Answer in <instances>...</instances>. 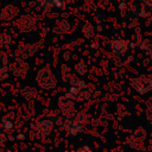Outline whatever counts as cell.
<instances>
[{
    "mask_svg": "<svg viewBox=\"0 0 152 152\" xmlns=\"http://www.w3.org/2000/svg\"><path fill=\"white\" fill-rule=\"evenodd\" d=\"M36 82L38 87L43 90H52L57 87L58 81L52 70L46 65L40 68L36 74Z\"/></svg>",
    "mask_w": 152,
    "mask_h": 152,
    "instance_id": "obj_1",
    "label": "cell"
},
{
    "mask_svg": "<svg viewBox=\"0 0 152 152\" xmlns=\"http://www.w3.org/2000/svg\"><path fill=\"white\" fill-rule=\"evenodd\" d=\"M109 48H110V52L114 57L122 58L126 56V53L129 49V40L122 38L121 36L114 34L109 40Z\"/></svg>",
    "mask_w": 152,
    "mask_h": 152,
    "instance_id": "obj_2",
    "label": "cell"
},
{
    "mask_svg": "<svg viewBox=\"0 0 152 152\" xmlns=\"http://www.w3.org/2000/svg\"><path fill=\"white\" fill-rule=\"evenodd\" d=\"M131 88L140 96L146 95L147 93L152 91V77L146 75H140L133 77L131 80Z\"/></svg>",
    "mask_w": 152,
    "mask_h": 152,
    "instance_id": "obj_3",
    "label": "cell"
},
{
    "mask_svg": "<svg viewBox=\"0 0 152 152\" xmlns=\"http://www.w3.org/2000/svg\"><path fill=\"white\" fill-rule=\"evenodd\" d=\"M15 27L18 28V31L20 33H30L33 30H36L37 27V19L34 15L30 14V13H24L20 14L15 23H14Z\"/></svg>",
    "mask_w": 152,
    "mask_h": 152,
    "instance_id": "obj_4",
    "label": "cell"
},
{
    "mask_svg": "<svg viewBox=\"0 0 152 152\" xmlns=\"http://www.w3.org/2000/svg\"><path fill=\"white\" fill-rule=\"evenodd\" d=\"M55 126V122L53 120H51L50 118H45V119H40L38 121H36L34 124L31 125V128L34 129L37 133H38V137H39V140H44L52 131Z\"/></svg>",
    "mask_w": 152,
    "mask_h": 152,
    "instance_id": "obj_5",
    "label": "cell"
},
{
    "mask_svg": "<svg viewBox=\"0 0 152 152\" xmlns=\"http://www.w3.org/2000/svg\"><path fill=\"white\" fill-rule=\"evenodd\" d=\"M58 112L59 114H62L65 118H74V115L76 114V107L74 103V100L66 99L65 96H61L58 99Z\"/></svg>",
    "mask_w": 152,
    "mask_h": 152,
    "instance_id": "obj_6",
    "label": "cell"
},
{
    "mask_svg": "<svg viewBox=\"0 0 152 152\" xmlns=\"http://www.w3.org/2000/svg\"><path fill=\"white\" fill-rule=\"evenodd\" d=\"M10 70L11 72L18 77V78H24L28 71V63L26 59L21 57H17L13 63H10Z\"/></svg>",
    "mask_w": 152,
    "mask_h": 152,
    "instance_id": "obj_7",
    "label": "cell"
},
{
    "mask_svg": "<svg viewBox=\"0 0 152 152\" xmlns=\"http://www.w3.org/2000/svg\"><path fill=\"white\" fill-rule=\"evenodd\" d=\"M62 128L70 135H77V134H82L84 132L86 125L82 122H78L74 118H65Z\"/></svg>",
    "mask_w": 152,
    "mask_h": 152,
    "instance_id": "obj_8",
    "label": "cell"
},
{
    "mask_svg": "<svg viewBox=\"0 0 152 152\" xmlns=\"http://www.w3.org/2000/svg\"><path fill=\"white\" fill-rule=\"evenodd\" d=\"M72 31V25L66 18H61L55 21V25L52 27V32L56 34H66Z\"/></svg>",
    "mask_w": 152,
    "mask_h": 152,
    "instance_id": "obj_9",
    "label": "cell"
},
{
    "mask_svg": "<svg viewBox=\"0 0 152 152\" xmlns=\"http://www.w3.org/2000/svg\"><path fill=\"white\" fill-rule=\"evenodd\" d=\"M19 14V7L14 5H5L0 10V19L2 20H13Z\"/></svg>",
    "mask_w": 152,
    "mask_h": 152,
    "instance_id": "obj_10",
    "label": "cell"
},
{
    "mask_svg": "<svg viewBox=\"0 0 152 152\" xmlns=\"http://www.w3.org/2000/svg\"><path fill=\"white\" fill-rule=\"evenodd\" d=\"M124 144H125L126 146H128V147L135 150V151H146V148H147V147L144 145V141H140V140L135 139V138L132 135V133H131L129 135L125 137Z\"/></svg>",
    "mask_w": 152,
    "mask_h": 152,
    "instance_id": "obj_11",
    "label": "cell"
},
{
    "mask_svg": "<svg viewBox=\"0 0 152 152\" xmlns=\"http://www.w3.org/2000/svg\"><path fill=\"white\" fill-rule=\"evenodd\" d=\"M64 96L74 101H82V89H80L77 86H69Z\"/></svg>",
    "mask_w": 152,
    "mask_h": 152,
    "instance_id": "obj_12",
    "label": "cell"
},
{
    "mask_svg": "<svg viewBox=\"0 0 152 152\" xmlns=\"http://www.w3.org/2000/svg\"><path fill=\"white\" fill-rule=\"evenodd\" d=\"M20 95H21V97H23L24 100H26V101H32V100H34V99L37 97L38 90H37V88H34V87L27 86V87H25V88H23V89L20 90Z\"/></svg>",
    "mask_w": 152,
    "mask_h": 152,
    "instance_id": "obj_13",
    "label": "cell"
},
{
    "mask_svg": "<svg viewBox=\"0 0 152 152\" xmlns=\"http://www.w3.org/2000/svg\"><path fill=\"white\" fill-rule=\"evenodd\" d=\"M82 34H83V37L86 39L94 38V36H95V26L90 21L84 23L83 26H82Z\"/></svg>",
    "mask_w": 152,
    "mask_h": 152,
    "instance_id": "obj_14",
    "label": "cell"
},
{
    "mask_svg": "<svg viewBox=\"0 0 152 152\" xmlns=\"http://www.w3.org/2000/svg\"><path fill=\"white\" fill-rule=\"evenodd\" d=\"M14 122H13V120L12 119H10L8 116H4L2 119H1V124H0V128L2 129V131H5L7 134H11L12 132H13V129H14Z\"/></svg>",
    "mask_w": 152,
    "mask_h": 152,
    "instance_id": "obj_15",
    "label": "cell"
},
{
    "mask_svg": "<svg viewBox=\"0 0 152 152\" xmlns=\"http://www.w3.org/2000/svg\"><path fill=\"white\" fill-rule=\"evenodd\" d=\"M74 119L77 120L78 122H82V124L87 125V124L90 122V120H91V115H90L86 109H81V110L76 112V114L74 115Z\"/></svg>",
    "mask_w": 152,
    "mask_h": 152,
    "instance_id": "obj_16",
    "label": "cell"
},
{
    "mask_svg": "<svg viewBox=\"0 0 152 152\" xmlns=\"http://www.w3.org/2000/svg\"><path fill=\"white\" fill-rule=\"evenodd\" d=\"M13 44V38L8 32L0 33V48H8Z\"/></svg>",
    "mask_w": 152,
    "mask_h": 152,
    "instance_id": "obj_17",
    "label": "cell"
},
{
    "mask_svg": "<svg viewBox=\"0 0 152 152\" xmlns=\"http://www.w3.org/2000/svg\"><path fill=\"white\" fill-rule=\"evenodd\" d=\"M75 71L78 76H84L88 71V66L87 64L84 63V61H78L76 64H75Z\"/></svg>",
    "mask_w": 152,
    "mask_h": 152,
    "instance_id": "obj_18",
    "label": "cell"
},
{
    "mask_svg": "<svg viewBox=\"0 0 152 152\" xmlns=\"http://www.w3.org/2000/svg\"><path fill=\"white\" fill-rule=\"evenodd\" d=\"M132 135H133L135 139H138V140H140V141H144V140L146 139V137H147V132H146V129H145L144 127H138V128H135V129L132 132Z\"/></svg>",
    "mask_w": 152,
    "mask_h": 152,
    "instance_id": "obj_19",
    "label": "cell"
},
{
    "mask_svg": "<svg viewBox=\"0 0 152 152\" xmlns=\"http://www.w3.org/2000/svg\"><path fill=\"white\" fill-rule=\"evenodd\" d=\"M63 80H64V82H65V83H68L69 86H77L81 78L78 77V75L69 74V75L64 76V77H63Z\"/></svg>",
    "mask_w": 152,
    "mask_h": 152,
    "instance_id": "obj_20",
    "label": "cell"
},
{
    "mask_svg": "<svg viewBox=\"0 0 152 152\" xmlns=\"http://www.w3.org/2000/svg\"><path fill=\"white\" fill-rule=\"evenodd\" d=\"M10 65L0 63V81H5L10 77Z\"/></svg>",
    "mask_w": 152,
    "mask_h": 152,
    "instance_id": "obj_21",
    "label": "cell"
},
{
    "mask_svg": "<svg viewBox=\"0 0 152 152\" xmlns=\"http://www.w3.org/2000/svg\"><path fill=\"white\" fill-rule=\"evenodd\" d=\"M115 109H116V114H118V116H119V119L120 118H122V116H126L127 114H128V110H127V107L124 104V103H116L115 104Z\"/></svg>",
    "mask_w": 152,
    "mask_h": 152,
    "instance_id": "obj_22",
    "label": "cell"
},
{
    "mask_svg": "<svg viewBox=\"0 0 152 152\" xmlns=\"http://www.w3.org/2000/svg\"><path fill=\"white\" fill-rule=\"evenodd\" d=\"M139 11H140V6L135 2H131L128 4V12L131 13L132 17H139Z\"/></svg>",
    "mask_w": 152,
    "mask_h": 152,
    "instance_id": "obj_23",
    "label": "cell"
},
{
    "mask_svg": "<svg viewBox=\"0 0 152 152\" xmlns=\"http://www.w3.org/2000/svg\"><path fill=\"white\" fill-rule=\"evenodd\" d=\"M11 53L6 50H0V63L1 64H10Z\"/></svg>",
    "mask_w": 152,
    "mask_h": 152,
    "instance_id": "obj_24",
    "label": "cell"
},
{
    "mask_svg": "<svg viewBox=\"0 0 152 152\" xmlns=\"http://www.w3.org/2000/svg\"><path fill=\"white\" fill-rule=\"evenodd\" d=\"M83 44H84V39L83 38H78V39H75V40L69 42L66 44V46L69 49H76V48H81Z\"/></svg>",
    "mask_w": 152,
    "mask_h": 152,
    "instance_id": "obj_25",
    "label": "cell"
},
{
    "mask_svg": "<svg viewBox=\"0 0 152 152\" xmlns=\"http://www.w3.org/2000/svg\"><path fill=\"white\" fill-rule=\"evenodd\" d=\"M83 10L89 12L96 10V4L94 0H83Z\"/></svg>",
    "mask_w": 152,
    "mask_h": 152,
    "instance_id": "obj_26",
    "label": "cell"
},
{
    "mask_svg": "<svg viewBox=\"0 0 152 152\" xmlns=\"http://www.w3.org/2000/svg\"><path fill=\"white\" fill-rule=\"evenodd\" d=\"M145 118H146V121L152 125V103H147V107L145 109Z\"/></svg>",
    "mask_w": 152,
    "mask_h": 152,
    "instance_id": "obj_27",
    "label": "cell"
},
{
    "mask_svg": "<svg viewBox=\"0 0 152 152\" xmlns=\"http://www.w3.org/2000/svg\"><path fill=\"white\" fill-rule=\"evenodd\" d=\"M139 24V20H138V17H134L133 19H128V23L125 24L126 25V28L128 30H132V28H135Z\"/></svg>",
    "mask_w": 152,
    "mask_h": 152,
    "instance_id": "obj_28",
    "label": "cell"
},
{
    "mask_svg": "<svg viewBox=\"0 0 152 152\" xmlns=\"http://www.w3.org/2000/svg\"><path fill=\"white\" fill-rule=\"evenodd\" d=\"M104 99L109 102H115L118 100V94L114 91H106L104 93Z\"/></svg>",
    "mask_w": 152,
    "mask_h": 152,
    "instance_id": "obj_29",
    "label": "cell"
},
{
    "mask_svg": "<svg viewBox=\"0 0 152 152\" xmlns=\"http://www.w3.org/2000/svg\"><path fill=\"white\" fill-rule=\"evenodd\" d=\"M151 12H152V11H148V10H146V8H144V7H140L139 17H140V18H144V19H147V18H150Z\"/></svg>",
    "mask_w": 152,
    "mask_h": 152,
    "instance_id": "obj_30",
    "label": "cell"
},
{
    "mask_svg": "<svg viewBox=\"0 0 152 152\" xmlns=\"http://www.w3.org/2000/svg\"><path fill=\"white\" fill-rule=\"evenodd\" d=\"M139 2L141 4V7L152 11V0H139Z\"/></svg>",
    "mask_w": 152,
    "mask_h": 152,
    "instance_id": "obj_31",
    "label": "cell"
},
{
    "mask_svg": "<svg viewBox=\"0 0 152 152\" xmlns=\"http://www.w3.org/2000/svg\"><path fill=\"white\" fill-rule=\"evenodd\" d=\"M8 137H7V133L2 129H0V146H5V142L7 141Z\"/></svg>",
    "mask_w": 152,
    "mask_h": 152,
    "instance_id": "obj_32",
    "label": "cell"
},
{
    "mask_svg": "<svg viewBox=\"0 0 152 152\" xmlns=\"http://www.w3.org/2000/svg\"><path fill=\"white\" fill-rule=\"evenodd\" d=\"M59 70H61V74H62V76H63V77L70 74V68H69L66 64H61Z\"/></svg>",
    "mask_w": 152,
    "mask_h": 152,
    "instance_id": "obj_33",
    "label": "cell"
},
{
    "mask_svg": "<svg viewBox=\"0 0 152 152\" xmlns=\"http://www.w3.org/2000/svg\"><path fill=\"white\" fill-rule=\"evenodd\" d=\"M100 125H102V118H101V116L95 118V119H93V118H91V120H90V126L99 127Z\"/></svg>",
    "mask_w": 152,
    "mask_h": 152,
    "instance_id": "obj_34",
    "label": "cell"
},
{
    "mask_svg": "<svg viewBox=\"0 0 152 152\" xmlns=\"http://www.w3.org/2000/svg\"><path fill=\"white\" fill-rule=\"evenodd\" d=\"M46 113H48V114H46L48 118H50L51 120H55V119L58 116V113H59V112H58V110H55V109H50V110H48Z\"/></svg>",
    "mask_w": 152,
    "mask_h": 152,
    "instance_id": "obj_35",
    "label": "cell"
},
{
    "mask_svg": "<svg viewBox=\"0 0 152 152\" xmlns=\"http://www.w3.org/2000/svg\"><path fill=\"white\" fill-rule=\"evenodd\" d=\"M64 119H65V116H57L55 120H53V122H55V126H57V127H62L63 126V124H64Z\"/></svg>",
    "mask_w": 152,
    "mask_h": 152,
    "instance_id": "obj_36",
    "label": "cell"
},
{
    "mask_svg": "<svg viewBox=\"0 0 152 152\" xmlns=\"http://www.w3.org/2000/svg\"><path fill=\"white\" fill-rule=\"evenodd\" d=\"M133 38H134V39H133V42H134V43H135L138 46H139V44H140V43L142 42V39H144V38H142V34H141V32H139V33H134Z\"/></svg>",
    "mask_w": 152,
    "mask_h": 152,
    "instance_id": "obj_37",
    "label": "cell"
},
{
    "mask_svg": "<svg viewBox=\"0 0 152 152\" xmlns=\"http://www.w3.org/2000/svg\"><path fill=\"white\" fill-rule=\"evenodd\" d=\"M88 133H89V135H91L94 138H99L100 137V133L97 132L96 127H94V126H90V128L88 129Z\"/></svg>",
    "mask_w": 152,
    "mask_h": 152,
    "instance_id": "obj_38",
    "label": "cell"
},
{
    "mask_svg": "<svg viewBox=\"0 0 152 152\" xmlns=\"http://www.w3.org/2000/svg\"><path fill=\"white\" fill-rule=\"evenodd\" d=\"M120 59H121V58H118V57H113V58H112V63H113L115 66H119V68H121L124 63H122Z\"/></svg>",
    "mask_w": 152,
    "mask_h": 152,
    "instance_id": "obj_39",
    "label": "cell"
},
{
    "mask_svg": "<svg viewBox=\"0 0 152 152\" xmlns=\"http://www.w3.org/2000/svg\"><path fill=\"white\" fill-rule=\"evenodd\" d=\"M118 10H119V11L128 10V4H127L126 1H121V2H119V5H118Z\"/></svg>",
    "mask_w": 152,
    "mask_h": 152,
    "instance_id": "obj_40",
    "label": "cell"
},
{
    "mask_svg": "<svg viewBox=\"0 0 152 152\" xmlns=\"http://www.w3.org/2000/svg\"><path fill=\"white\" fill-rule=\"evenodd\" d=\"M90 84H88L86 81H83V80H80V82H78V84H77V87L80 88V89H87L88 87H89Z\"/></svg>",
    "mask_w": 152,
    "mask_h": 152,
    "instance_id": "obj_41",
    "label": "cell"
},
{
    "mask_svg": "<svg viewBox=\"0 0 152 152\" xmlns=\"http://www.w3.org/2000/svg\"><path fill=\"white\" fill-rule=\"evenodd\" d=\"M100 116H101L102 119H107V120H108V119H109V120H112V119H113V116H112L110 114L108 115V113H107L106 110H103V112H102V113L100 114Z\"/></svg>",
    "mask_w": 152,
    "mask_h": 152,
    "instance_id": "obj_42",
    "label": "cell"
},
{
    "mask_svg": "<svg viewBox=\"0 0 152 152\" xmlns=\"http://www.w3.org/2000/svg\"><path fill=\"white\" fill-rule=\"evenodd\" d=\"M49 32H50V28H49L48 26H44V27L40 28V34H42V36H46Z\"/></svg>",
    "mask_w": 152,
    "mask_h": 152,
    "instance_id": "obj_43",
    "label": "cell"
},
{
    "mask_svg": "<svg viewBox=\"0 0 152 152\" xmlns=\"http://www.w3.org/2000/svg\"><path fill=\"white\" fill-rule=\"evenodd\" d=\"M125 57H126V58H125L124 63H125V64H131L132 61H133V56H132V55H128V56H125Z\"/></svg>",
    "mask_w": 152,
    "mask_h": 152,
    "instance_id": "obj_44",
    "label": "cell"
},
{
    "mask_svg": "<svg viewBox=\"0 0 152 152\" xmlns=\"http://www.w3.org/2000/svg\"><path fill=\"white\" fill-rule=\"evenodd\" d=\"M76 151H90V147H89V146H87V145H82V146L77 147V148H76Z\"/></svg>",
    "mask_w": 152,
    "mask_h": 152,
    "instance_id": "obj_45",
    "label": "cell"
},
{
    "mask_svg": "<svg viewBox=\"0 0 152 152\" xmlns=\"http://www.w3.org/2000/svg\"><path fill=\"white\" fill-rule=\"evenodd\" d=\"M62 57H63V59H64V61H69V59H70V53H69V51H65V52H63Z\"/></svg>",
    "mask_w": 152,
    "mask_h": 152,
    "instance_id": "obj_46",
    "label": "cell"
},
{
    "mask_svg": "<svg viewBox=\"0 0 152 152\" xmlns=\"http://www.w3.org/2000/svg\"><path fill=\"white\" fill-rule=\"evenodd\" d=\"M110 1L112 0H101V4H102L103 7H108L110 5Z\"/></svg>",
    "mask_w": 152,
    "mask_h": 152,
    "instance_id": "obj_47",
    "label": "cell"
},
{
    "mask_svg": "<svg viewBox=\"0 0 152 152\" xmlns=\"http://www.w3.org/2000/svg\"><path fill=\"white\" fill-rule=\"evenodd\" d=\"M151 62H152V58H151V56H147V57L144 59V64H145V65H148Z\"/></svg>",
    "mask_w": 152,
    "mask_h": 152,
    "instance_id": "obj_48",
    "label": "cell"
},
{
    "mask_svg": "<svg viewBox=\"0 0 152 152\" xmlns=\"http://www.w3.org/2000/svg\"><path fill=\"white\" fill-rule=\"evenodd\" d=\"M137 48H138V45H137L134 42H129V49H131V50H135Z\"/></svg>",
    "mask_w": 152,
    "mask_h": 152,
    "instance_id": "obj_49",
    "label": "cell"
},
{
    "mask_svg": "<svg viewBox=\"0 0 152 152\" xmlns=\"http://www.w3.org/2000/svg\"><path fill=\"white\" fill-rule=\"evenodd\" d=\"M17 139L18 140H24L25 139V134L24 133H18L17 134Z\"/></svg>",
    "mask_w": 152,
    "mask_h": 152,
    "instance_id": "obj_50",
    "label": "cell"
},
{
    "mask_svg": "<svg viewBox=\"0 0 152 152\" xmlns=\"http://www.w3.org/2000/svg\"><path fill=\"white\" fill-rule=\"evenodd\" d=\"M97 46H99V44H97V43H95V42H94V43H90V48H91V49H94V50H95V49H97Z\"/></svg>",
    "mask_w": 152,
    "mask_h": 152,
    "instance_id": "obj_51",
    "label": "cell"
},
{
    "mask_svg": "<svg viewBox=\"0 0 152 152\" xmlns=\"http://www.w3.org/2000/svg\"><path fill=\"white\" fill-rule=\"evenodd\" d=\"M27 5H28L30 7H34V0H30V1H27Z\"/></svg>",
    "mask_w": 152,
    "mask_h": 152,
    "instance_id": "obj_52",
    "label": "cell"
},
{
    "mask_svg": "<svg viewBox=\"0 0 152 152\" xmlns=\"http://www.w3.org/2000/svg\"><path fill=\"white\" fill-rule=\"evenodd\" d=\"M68 17H69V14H68L65 11H63V12H62V18H68Z\"/></svg>",
    "mask_w": 152,
    "mask_h": 152,
    "instance_id": "obj_53",
    "label": "cell"
},
{
    "mask_svg": "<svg viewBox=\"0 0 152 152\" xmlns=\"http://www.w3.org/2000/svg\"><path fill=\"white\" fill-rule=\"evenodd\" d=\"M102 13H96V18H102Z\"/></svg>",
    "mask_w": 152,
    "mask_h": 152,
    "instance_id": "obj_54",
    "label": "cell"
},
{
    "mask_svg": "<svg viewBox=\"0 0 152 152\" xmlns=\"http://www.w3.org/2000/svg\"><path fill=\"white\" fill-rule=\"evenodd\" d=\"M96 28H97V31H99V32H101V31H102V26H101V25H99Z\"/></svg>",
    "mask_w": 152,
    "mask_h": 152,
    "instance_id": "obj_55",
    "label": "cell"
},
{
    "mask_svg": "<svg viewBox=\"0 0 152 152\" xmlns=\"http://www.w3.org/2000/svg\"><path fill=\"white\" fill-rule=\"evenodd\" d=\"M8 139H10V140H13V139H14V138H13V137H12V135H8Z\"/></svg>",
    "mask_w": 152,
    "mask_h": 152,
    "instance_id": "obj_56",
    "label": "cell"
},
{
    "mask_svg": "<svg viewBox=\"0 0 152 152\" xmlns=\"http://www.w3.org/2000/svg\"><path fill=\"white\" fill-rule=\"evenodd\" d=\"M76 1H81V0H76Z\"/></svg>",
    "mask_w": 152,
    "mask_h": 152,
    "instance_id": "obj_57",
    "label": "cell"
}]
</instances>
